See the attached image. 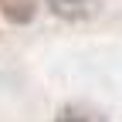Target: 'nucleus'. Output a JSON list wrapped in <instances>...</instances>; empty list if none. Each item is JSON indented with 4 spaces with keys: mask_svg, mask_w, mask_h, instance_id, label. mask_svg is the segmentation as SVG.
<instances>
[{
    "mask_svg": "<svg viewBox=\"0 0 122 122\" xmlns=\"http://www.w3.org/2000/svg\"><path fill=\"white\" fill-rule=\"evenodd\" d=\"M44 7L65 24H85L92 17H98L102 0H44Z\"/></svg>",
    "mask_w": 122,
    "mask_h": 122,
    "instance_id": "nucleus-1",
    "label": "nucleus"
},
{
    "mask_svg": "<svg viewBox=\"0 0 122 122\" xmlns=\"http://www.w3.org/2000/svg\"><path fill=\"white\" fill-rule=\"evenodd\" d=\"M54 122H109V119L95 109H85V105H61Z\"/></svg>",
    "mask_w": 122,
    "mask_h": 122,
    "instance_id": "nucleus-3",
    "label": "nucleus"
},
{
    "mask_svg": "<svg viewBox=\"0 0 122 122\" xmlns=\"http://www.w3.org/2000/svg\"><path fill=\"white\" fill-rule=\"evenodd\" d=\"M41 10V0H0V17L14 27H24L37 17Z\"/></svg>",
    "mask_w": 122,
    "mask_h": 122,
    "instance_id": "nucleus-2",
    "label": "nucleus"
}]
</instances>
